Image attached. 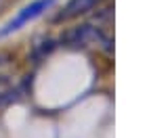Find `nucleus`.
Listing matches in <instances>:
<instances>
[{
    "label": "nucleus",
    "mask_w": 147,
    "mask_h": 138,
    "mask_svg": "<svg viewBox=\"0 0 147 138\" xmlns=\"http://www.w3.org/2000/svg\"><path fill=\"white\" fill-rule=\"evenodd\" d=\"M55 2H57V0H34V2H30L28 6H23V9L19 11L2 29H0V38L11 36L13 31H19L21 27H25L28 23H32L34 19L42 17L49 9H53V6H55Z\"/></svg>",
    "instance_id": "1"
},
{
    "label": "nucleus",
    "mask_w": 147,
    "mask_h": 138,
    "mask_svg": "<svg viewBox=\"0 0 147 138\" xmlns=\"http://www.w3.org/2000/svg\"><path fill=\"white\" fill-rule=\"evenodd\" d=\"M13 94H15V86L11 84V80L6 75H0V105L9 103Z\"/></svg>",
    "instance_id": "4"
},
{
    "label": "nucleus",
    "mask_w": 147,
    "mask_h": 138,
    "mask_svg": "<svg viewBox=\"0 0 147 138\" xmlns=\"http://www.w3.org/2000/svg\"><path fill=\"white\" fill-rule=\"evenodd\" d=\"M97 4H99V0H67L65 6L55 15V23L78 19L80 15H86L88 11H92Z\"/></svg>",
    "instance_id": "3"
},
{
    "label": "nucleus",
    "mask_w": 147,
    "mask_h": 138,
    "mask_svg": "<svg viewBox=\"0 0 147 138\" xmlns=\"http://www.w3.org/2000/svg\"><path fill=\"white\" fill-rule=\"evenodd\" d=\"M65 44L69 46H86V44H97L103 46L105 50H111V40L103 34L99 27H92V25H80V27L69 29L63 38Z\"/></svg>",
    "instance_id": "2"
}]
</instances>
